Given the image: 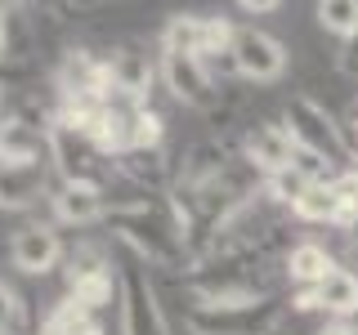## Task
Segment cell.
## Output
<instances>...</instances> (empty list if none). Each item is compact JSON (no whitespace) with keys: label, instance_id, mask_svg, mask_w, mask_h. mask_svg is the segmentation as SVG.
Masks as SVG:
<instances>
[{"label":"cell","instance_id":"obj_26","mask_svg":"<svg viewBox=\"0 0 358 335\" xmlns=\"http://www.w3.org/2000/svg\"><path fill=\"white\" fill-rule=\"evenodd\" d=\"M22 327V299L0 282V335H18Z\"/></svg>","mask_w":358,"mask_h":335},{"label":"cell","instance_id":"obj_22","mask_svg":"<svg viewBox=\"0 0 358 335\" xmlns=\"http://www.w3.org/2000/svg\"><path fill=\"white\" fill-rule=\"evenodd\" d=\"M313 14H318L322 31H331V36H341V40L358 31V0H322Z\"/></svg>","mask_w":358,"mask_h":335},{"label":"cell","instance_id":"obj_23","mask_svg":"<svg viewBox=\"0 0 358 335\" xmlns=\"http://www.w3.org/2000/svg\"><path fill=\"white\" fill-rule=\"evenodd\" d=\"M166 148V121L152 107H139L130 121V152H157Z\"/></svg>","mask_w":358,"mask_h":335},{"label":"cell","instance_id":"obj_21","mask_svg":"<svg viewBox=\"0 0 358 335\" xmlns=\"http://www.w3.org/2000/svg\"><path fill=\"white\" fill-rule=\"evenodd\" d=\"M309 188H313V179L300 170V165H291V170H278V174L264 179V197L278 201V206H291V210H296V201L305 197Z\"/></svg>","mask_w":358,"mask_h":335},{"label":"cell","instance_id":"obj_25","mask_svg":"<svg viewBox=\"0 0 358 335\" xmlns=\"http://www.w3.org/2000/svg\"><path fill=\"white\" fill-rule=\"evenodd\" d=\"M331 188H336L341 210H345V223H341V228H350L354 215H358V165H354V170H341V174L331 179Z\"/></svg>","mask_w":358,"mask_h":335},{"label":"cell","instance_id":"obj_32","mask_svg":"<svg viewBox=\"0 0 358 335\" xmlns=\"http://www.w3.org/2000/svg\"><path fill=\"white\" fill-rule=\"evenodd\" d=\"M350 143H354V156H358V107H354V134H350Z\"/></svg>","mask_w":358,"mask_h":335},{"label":"cell","instance_id":"obj_28","mask_svg":"<svg viewBox=\"0 0 358 335\" xmlns=\"http://www.w3.org/2000/svg\"><path fill=\"white\" fill-rule=\"evenodd\" d=\"M242 14H273V9H278V0H242Z\"/></svg>","mask_w":358,"mask_h":335},{"label":"cell","instance_id":"obj_27","mask_svg":"<svg viewBox=\"0 0 358 335\" xmlns=\"http://www.w3.org/2000/svg\"><path fill=\"white\" fill-rule=\"evenodd\" d=\"M341 67L350 76H358V31L354 36H345V50H341Z\"/></svg>","mask_w":358,"mask_h":335},{"label":"cell","instance_id":"obj_14","mask_svg":"<svg viewBox=\"0 0 358 335\" xmlns=\"http://www.w3.org/2000/svg\"><path fill=\"white\" fill-rule=\"evenodd\" d=\"M117 170L130 179V184L148 188V193H166V184L175 179V161L166 156V148L157 152H126L117 156Z\"/></svg>","mask_w":358,"mask_h":335},{"label":"cell","instance_id":"obj_16","mask_svg":"<svg viewBox=\"0 0 358 335\" xmlns=\"http://www.w3.org/2000/svg\"><path fill=\"white\" fill-rule=\"evenodd\" d=\"M331 268H336V260L322 251L318 241H300V246H291V251H287V277L300 290H305V286H318Z\"/></svg>","mask_w":358,"mask_h":335},{"label":"cell","instance_id":"obj_33","mask_svg":"<svg viewBox=\"0 0 358 335\" xmlns=\"http://www.w3.org/2000/svg\"><path fill=\"white\" fill-rule=\"evenodd\" d=\"M345 232H350V237H354V246H358V215H354V223H350V228H345Z\"/></svg>","mask_w":358,"mask_h":335},{"label":"cell","instance_id":"obj_7","mask_svg":"<svg viewBox=\"0 0 358 335\" xmlns=\"http://www.w3.org/2000/svg\"><path fill=\"white\" fill-rule=\"evenodd\" d=\"M112 67V98L108 103H126V107H148V94H152V81L162 67H152V59L139 50V45H126L108 59Z\"/></svg>","mask_w":358,"mask_h":335},{"label":"cell","instance_id":"obj_5","mask_svg":"<svg viewBox=\"0 0 358 335\" xmlns=\"http://www.w3.org/2000/svg\"><path fill=\"white\" fill-rule=\"evenodd\" d=\"M229 59H233V72L246 76V81H255V85H268V81H278V76L287 72V50H282V40H273V36H268V31H260V27H238Z\"/></svg>","mask_w":358,"mask_h":335},{"label":"cell","instance_id":"obj_9","mask_svg":"<svg viewBox=\"0 0 358 335\" xmlns=\"http://www.w3.org/2000/svg\"><path fill=\"white\" fill-rule=\"evenodd\" d=\"M162 81L184 107H210L215 103V81H210L206 63L188 59V54H162Z\"/></svg>","mask_w":358,"mask_h":335},{"label":"cell","instance_id":"obj_8","mask_svg":"<svg viewBox=\"0 0 358 335\" xmlns=\"http://www.w3.org/2000/svg\"><path fill=\"white\" fill-rule=\"evenodd\" d=\"M9 260H14L18 273L41 277V273H50V268H59L63 237L54 232V223H27V228H18L14 241H9Z\"/></svg>","mask_w":358,"mask_h":335},{"label":"cell","instance_id":"obj_3","mask_svg":"<svg viewBox=\"0 0 358 335\" xmlns=\"http://www.w3.org/2000/svg\"><path fill=\"white\" fill-rule=\"evenodd\" d=\"M188 335H273L282 322V308L273 299L251 304H193L188 308Z\"/></svg>","mask_w":358,"mask_h":335},{"label":"cell","instance_id":"obj_12","mask_svg":"<svg viewBox=\"0 0 358 335\" xmlns=\"http://www.w3.org/2000/svg\"><path fill=\"white\" fill-rule=\"evenodd\" d=\"M50 201H54V219L59 223L85 228V223L108 219V197H103V188H94V184H59Z\"/></svg>","mask_w":358,"mask_h":335},{"label":"cell","instance_id":"obj_4","mask_svg":"<svg viewBox=\"0 0 358 335\" xmlns=\"http://www.w3.org/2000/svg\"><path fill=\"white\" fill-rule=\"evenodd\" d=\"M45 152H50V165H54V174H59L63 184H94V188H103L99 184V161H103V152L90 143L85 130L59 126V121H54L50 134H45Z\"/></svg>","mask_w":358,"mask_h":335},{"label":"cell","instance_id":"obj_19","mask_svg":"<svg viewBox=\"0 0 358 335\" xmlns=\"http://www.w3.org/2000/svg\"><path fill=\"white\" fill-rule=\"evenodd\" d=\"M296 219H305V223H345V210H341V197H336L331 179L327 184H313L309 193L296 201Z\"/></svg>","mask_w":358,"mask_h":335},{"label":"cell","instance_id":"obj_29","mask_svg":"<svg viewBox=\"0 0 358 335\" xmlns=\"http://www.w3.org/2000/svg\"><path fill=\"white\" fill-rule=\"evenodd\" d=\"M296 308H300V313H313V308H318V290H313V286H305V290L296 295Z\"/></svg>","mask_w":358,"mask_h":335},{"label":"cell","instance_id":"obj_13","mask_svg":"<svg viewBox=\"0 0 358 335\" xmlns=\"http://www.w3.org/2000/svg\"><path fill=\"white\" fill-rule=\"evenodd\" d=\"M139 107H126V103H103L94 117L85 121V134L103 156H126L130 152V121Z\"/></svg>","mask_w":358,"mask_h":335},{"label":"cell","instance_id":"obj_10","mask_svg":"<svg viewBox=\"0 0 358 335\" xmlns=\"http://www.w3.org/2000/svg\"><path fill=\"white\" fill-rule=\"evenodd\" d=\"M50 156H36V161H14L0 165V210H27L36 206L50 188Z\"/></svg>","mask_w":358,"mask_h":335},{"label":"cell","instance_id":"obj_1","mask_svg":"<svg viewBox=\"0 0 358 335\" xmlns=\"http://www.w3.org/2000/svg\"><path fill=\"white\" fill-rule=\"evenodd\" d=\"M108 228L152 268L193 264L188 232L175 219L171 197H139V201H126V206H108Z\"/></svg>","mask_w":358,"mask_h":335},{"label":"cell","instance_id":"obj_2","mask_svg":"<svg viewBox=\"0 0 358 335\" xmlns=\"http://www.w3.org/2000/svg\"><path fill=\"white\" fill-rule=\"evenodd\" d=\"M287 134H291V143H296L300 152L322 156V161H327L336 174H341V170H354V165H358L354 143H350V134H345V126H341V121H336L322 103H313L309 94H296V98L287 103Z\"/></svg>","mask_w":358,"mask_h":335},{"label":"cell","instance_id":"obj_31","mask_svg":"<svg viewBox=\"0 0 358 335\" xmlns=\"http://www.w3.org/2000/svg\"><path fill=\"white\" fill-rule=\"evenodd\" d=\"M318 335H358V331L350 327V322H327V327H322Z\"/></svg>","mask_w":358,"mask_h":335},{"label":"cell","instance_id":"obj_20","mask_svg":"<svg viewBox=\"0 0 358 335\" xmlns=\"http://www.w3.org/2000/svg\"><path fill=\"white\" fill-rule=\"evenodd\" d=\"M117 286H121V277L108 268V273H94V277H85V282L67 286V295H72V299H76V304H81L85 313H94V318H99V308H108V304H112Z\"/></svg>","mask_w":358,"mask_h":335},{"label":"cell","instance_id":"obj_6","mask_svg":"<svg viewBox=\"0 0 358 335\" xmlns=\"http://www.w3.org/2000/svg\"><path fill=\"white\" fill-rule=\"evenodd\" d=\"M121 335H171V322L157 304V290L139 268L121 277Z\"/></svg>","mask_w":358,"mask_h":335},{"label":"cell","instance_id":"obj_11","mask_svg":"<svg viewBox=\"0 0 358 335\" xmlns=\"http://www.w3.org/2000/svg\"><path fill=\"white\" fill-rule=\"evenodd\" d=\"M246 161H251L264 179L278 174V170H291V165H296V143H291L287 126L260 121V126L246 134Z\"/></svg>","mask_w":358,"mask_h":335},{"label":"cell","instance_id":"obj_15","mask_svg":"<svg viewBox=\"0 0 358 335\" xmlns=\"http://www.w3.org/2000/svg\"><path fill=\"white\" fill-rule=\"evenodd\" d=\"M313 290H318V308L331 313L336 322H345V318H354V313H358V273H354V268L336 264Z\"/></svg>","mask_w":358,"mask_h":335},{"label":"cell","instance_id":"obj_24","mask_svg":"<svg viewBox=\"0 0 358 335\" xmlns=\"http://www.w3.org/2000/svg\"><path fill=\"white\" fill-rule=\"evenodd\" d=\"M108 255L99 251V246H81V251H72L67 255V286H76V282H85V277H94V273H108Z\"/></svg>","mask_w":358,"mask_h":335},{"label":"cell","instance_id":"obj_17","mask_svg":"<svg viewBox=\"0 0 358 335\" xmlns=\"http://www.w3.org/2000/svg\"><path fill=\"white\" fill-rule=\"evenodd\" d=\"M201 45H206V18H197V14L166 18L162 54H188V59H201Z\"/></svg>","mask_w":358,"mask_h":335},{"label":"cell","instance_id":"obj_18","mask_svg":"<svg viewBox=\"0 0 358 335\" xmlns=\"http://www.w3.org/2000/svg\"><path fill=\"white\" fill-rule=\"evenodd\" d=\"M36 335H108V331H103V322H99L94 313H85L72 295H67L63 304L41 322V331H36Z\"/></svg>","mask_w":358,"mask_h":335},{"label":"cell","instance_id":"obj_30","mask_svg":"<svg viewBox=\"0 0 358 335\" xmlns=\"http://www.w3.org/2000/svg\"><path fill=\"white\" fill-rule=\"evenodd\" d=\"M5 14H9V9L0 5V59H5V50H9V18Z\"/></svg>","mask_w":358,"mask_h":335}]
</instances>
